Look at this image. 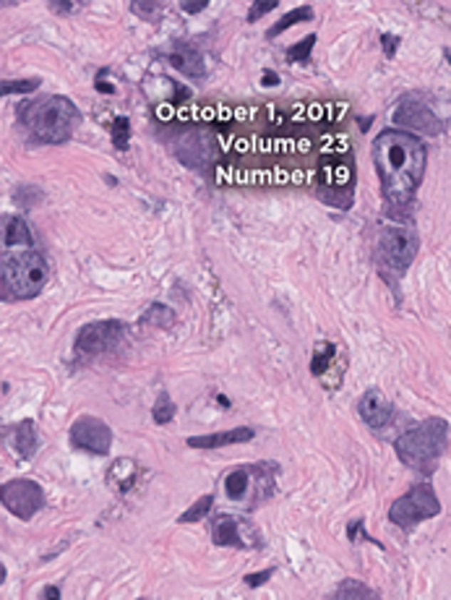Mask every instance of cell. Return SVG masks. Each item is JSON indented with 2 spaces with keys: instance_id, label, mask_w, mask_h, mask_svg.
I'll return each mask as SVG.
<instances>
[{
  "instance_id": "6da1fadb",
  "label": "cell",
  "mask_w": 451,
  "mask_h": 600,
  "mask_svg": "<svg viewBox=\"0 0 451 600\" xmlns=\"http://www.w3.org/2000/svg\"><path fill=\"white\" fill-rule=\"evenodd\" d=\"M373 162L383 196L391 206H407L425 173V144L407 131H383L373 141Z\"/></svg>"
},
{
  "instance_id": "7a4b0ae2",
  "label": "cell",
  "mask_w": 451,
  "mask_h": 600,
  "mask_svg": "<svg viewBox=\"0 0 451 600\" xmlns=\"http://www.w3.org/2000/svg\"><path fill=\"white\" fill-rule=\"evenodd\" d=\"M19 118L39 144L68 141L81 123V113L68 97H47L42 102L19 107Z\"/></svg>"
},
{
  "instance_id": "3957f363",
  "label": "cell",
  "mask_w": 451,
  "mask_h": 600,
  "mask_svg": "<svg viewBox=\"0 0 451 600\" xmlns=\"http://www.w3.org/2000/svg\"><path fill=\"white\" fill-rule=\"evenodd\" d=\"M449 444V423L444 418H428L397 439V457L413 470L430 472Z\"/></svg>"
},
{
  "instance_id": "277c9868",
  "label": "cell",
  "mask_w": 451,
  "mask_h": 600,
  "mask_svg": "<svg viewBox=\"0 0 451 600\" xmlns=\"http://www.w3.org/2000/svg\"><path fill=\"white\" fill-rule=\"evenodd\" d=\"M45 256L34 248H11L0 258V282L11 298H34L47 285Z\"/></svg>"
},
{
  "instance_id": "5b68a950",
  "label": "cell",
  "mask_w": 451,
  "mask_h": 600,
  "mask_svg": "<svg viewBox=\"0 0 451 600\" xmlns=\"http://www.w3.org/2000/svg\"><path fill=\"white\" fill-rule=\"evenodd\" d=\"M436 514H441V502H438V496L433 494V488L428 483L413 486L405 496H399L389 509L391 522L405 527V530H410L418 522H425V519Z\"/></svg>"
},
{
  "instance_id": "8992f818",
  "label": "cell",
  "mask_w": 451,
  "mask_h": 600,
  "mask_svg": "<svg viewBox=\"0 0 451 600\" xmlns=\"http://www.w3.org/2000/svg\"><path fill=\"white\" fill-rule=\"evenodd\" d=\"M418 245H420V240L415 233L402 228H389L378 238V258L394 272H405L407 266L413 264Z\"/></svg>"
},
{
  "instance_id": "52a82bcc",
  "label": "cell",
  "mask_w": 451,
  "mask_h": 600,
  "mask_svg": "<svg viewBox=\"0 0 451 600\" xmlns=\"http://www.w3.org/2000/svg\"><path fill=\"white\" fill-rule=\"evenodd\" d=\"M0 502L8 512L19 519H31L42 507H45V494L34 480L19 478L8 480L6 486L0 488Z\"/></svg>"
},
{
  "instance_id": "ba28073f",
  "label": "cell",
  "mask_w": 451,
  "mask_h": 600,
  "mask_svg": "<svg viewBox=\"0 0 451 600\" xmlns=\"http://www.w3.org/2000/svg\"><path fill=\"white\" fill-rule=\"evenodd\" d=\"M123 335V324L120 321H94V324H86V327L78 329L76 342H73V355L78 360H89L94 355H102L105 350L113 347Z\"/></svg>"
},
{
  "instance_id": "9c48e42d",
  "label": "cell",
  "mask_w": 451,
  "mask_h": 600,
  "mask_svg": "<svg viewBox=\"0 0 451 600\" xmlns=\"http://www.w3.org/2000/svg\"><path fill=\"white\" fill-rule=\"evenodd\" d=\"M71 444L76 449L92 452V454H108L113 447V431L105 420L94 418V415H81L71 426Z\"/></svg>"
},
{
  "instance_id": "30bf717a",
  "label": "cell",
  "mask_w": 451,
  "mask_h": 600,
  "mask_svg": "<svg viewBox=\"0 0 451 600\" xmlns=\"http://www.w3.org/2000/svg\"><path fill=\"white\" fill-rule=\"evenodd\" d=\"M394 121L402 126V128L418 131V133H428V136H436L441 131V121H438L433 110L428 105H423L420 99L407 97L399 102L397 113H394Z\"/></svg>"
},
{
  "instance_id": "8fae6325",
  "label": "cell",
  "mask_w": 451,
  "mask_h": 600,
  "mask_svg": "<svg viewBox=\"0 0 451 600\" xmlns=\"http://www.w3.org/2000/svg\"><path fill=\"white\" fill-rule=\"evenodd\" d=\"M212 540L217 546H227V548H248L256 543V535H253V527L248 522H243L240 517L232 514H217L212 519Z\"/></svg>"
},
{
  "instance_id": "7c38bea8",
  "label": "cell",
  "mask_w": 451,
  "mask_h": 600,
  "mask_svg": "<svg viewBox=\"0 0 451 600\" xmlns=\"http://www.w3.org/2000/svg\"><path fill=\"white\" fill-rule=\"evenodd\" d=\"M360 418L366 420L370 428H381L389 423L391 418V402L378 392V389H368L358 402Z\"/></svg>"
},
{
  "instance_id": "4fadbf2b",
  "label": "cell",
  "mask_w": 451,
  "mask_h": 600,
  "mask_svg": "<svg viewBox=\"0 0 451 600\" xmlns=\"http://www.w3.org/2000/svg\"><path fill=\"white\" fill-rule=\"evenodd\" d=\"M253 439V428L240 426L232 428V431H222V433H209V436H191L188 439V447L191 449H219L227 447V444H243V441Z\"/></svg>"
},
{
  "instance_id": "5bb4252c",
  "label": "cell",
  "mask_w": 451,
  "mask_h": 600,
  "mask_svg": "<svg viewBox=\"0 0 451 600\" xmlns=\"http://www.w3.org/2000/svg\"><path fill=\"white\" fill-rule=\"evenodd\" d=\"M167 61L170 66H175L177 71H183V73H188V76H196L201 78L204 73H207V66H204V58H201L193 47H185V45H175L172 50L167 53Z\"/></svg>"
},
{
  "instance_id": "9a60e30c",
  "label": "cell",
  "mask_w": 451,
  "mask_h": 600,
  "mask_svg": "<svg viewBox=\"0 0 451 600\" xmlns=\"http://www.w3.org/2000/svg\"><path fill=\"white\" fill-rule=\"evenodd\" d=\"M6 439H8V444H11V449H14L19 457H24V459H29V457L34 454V449H37V431H34V423H31V420H24L19 426L8 428Z\"/></svg>"
},
{
  "instance_id": "2e32d148",
  "label": "cell",
  "mask_w": 451,
  "mask_h": 600,
  "mask_svg": "<svg viewBox=\"0 0 451 600\" xmlns=\"http://www.w3.org/2000/svg\"><path fill=\"white\" fill-rule=\"evenodd\" d=\"M0 230H3V243L8 245V251L11 248H31V230L29 225L24 222V217H19V214H11V217H6V220L0 222Z\"/></svg>"
},
{
  "instance_id": "e0dca14e",
  "label": "cell",
  "mask_w": 451,
  "mask_h": 600,
  "mask_svg": "<svg viewBox=\"0 0 451 600\" xmlns=\"http://www.w3.org/2000/svg\"><path fill=\"white\" fill-rule=\"evenodd\" d=\"M253 486V467H237L224 478V494L232 502H243Z\"/></svg>"
},
{
  "instance_id": "ac0fdd59",
  "label": "cell",
  "mask_w": 451,
  "mask_h": 600,
  "mask_svg": "<svg viewBox=\"0 0 451 600\" xmlns=\"http://www.w3.org/2000/svg\"><path fill=\"white\" fill-rule=\"evenodd\" d=\"M136 478V462L133 459H115L113 467L108 472V480L118 491H128Z\"/></svg>"
},
{
  "instance_id": "d6986e66",
  "label": "cell",
  "mask_w": 451,
  "mask_h": 600,
  "mask_svg": "<svg viewBox=\"0 0 451 600\" xmlns=\"http://www.w3.org/2000/svg\"><path fill=\"white\" fill-rule=\"evenodd\" d=\"M329 600H378V595H375L368 585H363V582L344 579L342 585L329 595Z\"/></svg>"
},
{
  "instance_id": "ffe728a7",
  "label": "cell",
  "mask_w": 451,
  "mask_h": 600,
  "mask_svg": "<svg viewBox=\"0 0 451 600\" xmlns=\"http://www.w3.org/2000/svg\"><path fill=\"white\" fill-rule=\"evenodd\" d=\"M313 19V8L311 6H300V8H295V11H290V14H284L279 21L271 26V29L266 31V37L271 39V37H276V34H282L284 29H290L292 24H298V21H311Z\"/></svg>"
},
{
  "instance_id": "44dd1931",
  "label": "cell",
  "mask_w": 451,
  "mask_h": 600,
  "mask_svg": "<svg viewBox=\"0 0 451 600\" xmlns=\"http://www.w3.org/2000/svg\"><path fill=\"white\" fill-rule=\"evenodd\" d=\"M212 507H214V496H201V499H199L196 504H193L191 509L180 514V522H183V524L199 522V519H204V517H207L209 512H212Z\"/></svg>"
},
{
  "instance_id": "7402d4cb",
  "label": "cell",
  "mask_w": 451,
  "mask_h": 600,
  "mask_svg": "<svg viewBox=\"0 0 451 600\" xmlns=\"http://www.w3.org/2000/svg\"><path fill=\"white\" fill-rule=\"evenodd\" d=\"M172 319H175V313L170 311L167 305H160V303H154L149 311L144 313V324H152V327H170L172 324Z\"/></svg>"
},
{
  "instance_id": "603a6c76",
  "label": "cell",
  "mask_w": 451,
  "mask_h": 600,
  "mask_svg": "<svg viewBox=\"0 0 451 600\" xmlns=\"http://www.w3.org/2000/svg\"><path fill=\"white\" fill-rule=\"evenodd\" d=\"M152 418H154V423H160V426H165V423H170V420L175 418V405H172L170 395H165V392H162L160 400L154 402Z\"/></svg>"
},
{
  "instance_id": "cb8c5ba5",
  "label": "cell",
  "mask_w": 451,
  "mask_h": 600,
  "mask_svg": "<svg viewBox=\"0 0 451 600\" xmlns=\"http://www.w3.org/2000/svg\"><path fill=\"white\" fill-rule=\"evenodd\" d=\"M337 357V347L331 342H323L321 347H318V352L313 355V363H311V371L316 373V376H321L326 368H329V363Z\"/></svg>"
},
{
  "instance_id": "d4e9b609",
  "label": "cell",
  "mask_w": 451,
  "mask_h": 600,
  "mask_svg": "<svg viewBox=\"0 0 451 600\" xmlns=\"http://www.w3.org/2000/svg\"><path fill=\"white\" fill-rule=\"evenodd\" d=\"M128 138H130V123L128 118H123V115H118L113 121V144L115 149H128Z\"/></svg>"
},
{
  "instance_id": "484cf974",
  "label": "cell",
  "mask_w": 451,
  "mask_h": 600,
  "mask_svg": "<svg viewBox=\"0 0 451 600\" xmlns=\"http://www.w3.org/2000/svg\"><path fill=\"white\" fill-rule=\"evenodd\" d=\"M39 86L37 78H16V81H0V94H29Z\"/></svg>"
},
{
  "instance_id": "4316f807",
  "label": "cell",
  "mask_w": 451,
  "mask_h": 600,
  "mask_svg": "<svg viewBox=\"0 0 451 600\" xmlns=\"http://www.w3.org/2000/svg\"><path fill=\"white\" fill-rule=\"evenodd\" d=\"M316 45V34H308L306 39H300L298 45L292 47L290 53H287V58H290L292 63H306L308 58H311V50H313Z\"/></svg>"
},
{
  "instance_id": "83f0119b",
  "label": "cell",
  "mask_w": 451,
  "mask_h": 600,
  "mask_svg": "<svg viewBox=\"0 0 451 600\" xmlns=\"http://www.w3.org/2000/svg\"><path fill=\"white\" fill-rule=\"evenodd\" d=\"M130 11L138 16H144V19H154V16L162 11V3H141V0H133V3H130Z\"/></svg>"
},
{
  "instance_id": "f1b7e54d",
  "label": "cell",
  "mask_w": 451,
  "mask_h": 600,
  "mask_svg": "<svg viewBox=\"0 0 451 600\" xmlns=\"http://www.w3.org/2000/svg\"><path fill=\"white\" fill-rule=\"evenodd\" d=\"M276 6H279L276 0H259V3H253V8L248 11V21H259L261 16L269 14V11H274Z\"/></svg>"
},
{
  "instance_id": "f546056e",
  "label": "cell",
  "mask_w": 451,
  "mask_h": 600,
  "mask_svg": "<svg viewBox=\"0 0 451 600\" xmlns=\"http://www.w3.org/2000/svg\"><path fill=\"white\" fill-rule=\"evenodd\" d=\"M271 574H274V569H264V571H259V574H248V577H245V585H248V587H261L264 582H269V579H271Z\"/></svg>"
},
{
  "instance_id": "4dcf8cb0",
  "label": "cell",
  "mask_w": 451,
  "mask_h": 600,
  "mask_svg": "<svg viewBox=\"0 0 451 600\" xmlns=\"http://www.w3.org/2000/svg\"><path fill=\"white\" fill-rule=\"evenodd\" d=\"M180 6H183L185 14H199V11H204L209 6V0H183Z\"/></svg>"
},
{
  "instance_id": "1f68e13d",
  "label": "cell",
  "mask_w": 451,
  "mask_h": 600,
  "mask_svg": "<svg viewBox=\"0 0 451 600\" xmlns=\"http://www.w3.org/2000/svg\"><path fill=\"white\" fill-rule=\"evenodd\" d=\"M381 42H383V53L389 55V58H391V55H394V53H397L399 37H394V34H383Z\"/></svg>"
},
{
  "instance_id": "d6a6232c",
  "label": "cell",
  "mask_w": 451,
  "mask_h": 600,
  "mask_svg": "<svg viewBox=\"0 0 451 600\" xmlns=\"http://www.w3.org/2000/svg\"><path fill=\"white\" fill-rule=\"evenodd\" d=\"M42 598L45 600H61V590H58V587H45V593H42Z\"/></svg>"
},
{
  "instance_id": "836d02e7",
  "label": "cell",
  "mask_w": 451,
  "mask_h": 600,
  "mask_svg": "<svg viewBox=\"0 0 451 600\" xmlns=\"http://www.w3.org/2000/svg\"><path fill=\"white\" fill-rule=\"evenodd\" d=\"M261 84H264V86H276V84H279V76H276V73H264Z\"/></svg>"
},
{
  "instance_id": "e575fe53",
  "label": "cell",
  "mask_w": 451,
  "mask_h": 600,
  "mask_svg": "<svg viewBox=\"0 0 451 600\" xmlns=\"http://www.w3.org/2000/svg\"><path fill=\"white\" fill-rule=\"evenodd\" d=\"M50 6L55 8V11H73V6H78V3H58V0H53V3H50Z\"/></svg>"
},
{
  "instance_id": "d590c367",
  "label": "cell",
  "mask_w": 451,
  "mask_h": 600,
  "mask_svg": "<svg viewBox=\"0 0 451 600\" xmlns=\"http://www.w3.org/2000/svg\"><path fill=\"white\" fill-rule=\"evenodd\" d=\"M0 579H6V569L3 566H0Z\"/></svg>"
}]
</instances>
